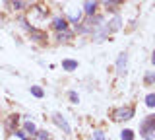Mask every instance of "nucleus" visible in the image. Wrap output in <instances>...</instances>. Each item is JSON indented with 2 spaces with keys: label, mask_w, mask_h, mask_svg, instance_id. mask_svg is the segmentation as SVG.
Masks as SVG:
<instances>
[{
  "label": "nucleus",
  "mask_w": 155,
  "mask_h": 140,
  "mask_svg": "<svg viewBox=\"0 0 155 140\" xmlns=\"http://www.w3.org/2000/svg\"><path fill=\"white\" fill-rule=\"evenodd\" d=\"M140 134L142 136H149V134H155V117H147L140 127Z\"/></svg>",
  "instance_id": "nucleus-1"
},
{
  "label": "nucleus",
  "mask_w": 155,
  "mask_h": 140,
  "mask_svg": "<svg viewBox=\"0 0 155 140\" xmlns=\"http://www.w3.org/2000/svg\"><path fill=\"white\" fill-rule=\"evenodd\" d=\"M134 117V109L132 107H120L114 111V121H128Z\"/></svg>",
  "instance_id": "nucleus-2"
},
{
  "label": "nucleus",
  "mask_w": 155,
  "mask_h": 140,
  "mask_svg": "<svg viewBox=\"0 0 155 140\" xmlns=\"http://www.w3.org/2000/svg\"><path fill=\"white\" fill-rule=\"evenodd\" d=\"M52 121H54V123L58 125V127H60L62 130H64V132L68 134V132H70V125H68L66 123V119L64 117H62V115L60 113H54V115H52Z\"/></svg>",
  "instance_id": "nucleus-3"
},
{
  "label": "nucleus",
  "mask_w": 155,
  "mask_h": 140,
  "mask_svg": "<svg viewBox=\"0 0 155 140\" xmlns=\"http://www.w3.org/2000/svg\"><path fill=\"white\" fill-rule=\"evenodd\" d=\"M126 62H128V55H126V53H122V55L118 56V60H116V72H118L120 76L126 72Z\"/></svg>",
  "instance_id": "nucleus-4"
},
{
  "label": "nucleus",
  "mask_w": 155,
  "mask_h": 140,
  "mask_svg": "<svg viewBox=\"0 0 155 140\" xmlns=\"http://www.w3.org/2000/svg\"><path fill=\"white\" fill-rule=\"evenodd\" d=\"M52 27H54L56 31H64L66 27H68V22L64 20V18H56V20L52 22Z\"/></svg>",
  "instance_id": "nucleus-5"
},
{
  "label": "nucleus",
  "mask_w": 155,
  "mask_h": 140,
  "mask_svg": "<svg viewBox=\"0 0 155 140\" xmlns=\"http://www.w3.org/2000/svg\"><path fill=\"white\" fill-rule=\"evenodd\" d=\"M120 18L116 16V18H113V22H110V26H107V29H109V33H113V31H118L120 29Z\"/></svg>",
  "instance_id": "nucleus-6"
},
{
  "label": "nucleus",
  "mask_w": 155,
  "mask_h": 140,
  "mask_svg": "<svg viewBox=\"0 0 155 140\" xmlns=\"http://www.w3.org/2000/svg\"><path fill=\"white\" fill-rule=\"evenodd\" d=\"M29 33H31V39H35V41H45L47 39V33H43V31H37V29H29Z\"/></svg>",
  "instance_id": "nucleus-7"
},
{
  "label": "nucleus",
  "mask_w": 155,
  "mask_h": 140,
  "mask_svg": "<svg viewBox=\"0 0 155 140\" xmlns=\"http://www.w3.org/2000/svg\"><path fill=\"white\" fill-rule=\"evenodd\" d=\"M95 8H97V0H87L85 2V14L87 16H93Z\"/></svg>",
  "instance_id": "nucleus-8"
},
{
  "label": "nucleus",
  "mask_w": 155,
  "mask_h": 140,
  "mask_svg": "<svg viewBox=\"0 0 155 140\" xmlns=\"http://www.w3.org/2000/svg\"><path fill=\"white\" fill-rule=\"evenodd\" d=\"M62 68H64V70H76L78 62L76 60H64V62H62Z\"/></svg>",
  "instance_id": "nucleus-9"
},
{
  "label": "nucleus",
  "mask_w": 155,
  "mask_h": 140,
  "mask_svg": "<svg viewBox=\"0 0 155 140\" xmlns=\"http://www.w3.org/2000/svg\"><path fill=\"white\" fill-rule=\"evenodd\" d=\"M23 128H25V132H29V134H37V128H35V125H33L31 121H25Z\"/></svg>",
  "instance_id": "nucleus-10"
},
{
  "label": "nucleus",
  "mask_w": 155,
  "mask_h": 140,
  "mask_svg": "<svg viewBox=\"0 0 155 140\" xmlns=\"http://www.w3.org/2000/svg\"><path fill=\"white\" fill-rule=\"evenodd\" d=\"M70 37H72V31H68V29L58 31V41H66V39H70Z\"/></svg>",
  "instance_id": "nucleus-11"
},
{
  "label": "nucleus",
  "mask_w": 155,
  "mask_h": 140,
  "mask_svg": "<svg viewBox=\"0 0 155 140\" xmlns=\"http://www.w3.org/2000/svg\"><path fill=\"white\" fill-rule=\"evenodd\" d=\"M120 138H122V140H134V132H132L130 128H126V130H122Z\"/></svg>",
  "instance_id": "nucleus-12"
},
{
  "label": "nucleus",
  "mask_w": 155,
  "mask_h": 140,
  "mask_svg": "<svg viewBox=\"0 0 155 140\" xmlns=\"http://www.w3.org/2000/svg\"><path fill=\"white\" fill-rule=\"evenodd\" d=\"M31 94L35 95V97H43V95H45V91L39 88V86H31Z\"/></svg>",
  "instance_id": "nucleus-13"
},
{
  "label": "nucleus",
  "mask_w": 155,
  "mask_h": 140,
  "mask_svg": "<svg viewBox=\"0 0 155 140\" xmlns=\"http://www.w3.org/2000/svg\"><path fill=\"white\" fill-rule=\"evenodd\" d=\"M145 105H147V107H155V94H149L147 97H145Z\"/></svg>",
  "instance_id": "nucleus-14"
},
{
  "label": "nucleus",
  "mask_w": 155,
  "mask_h": 140,
  "mask_svg": "<svg viewBox=\"0 0 155 140\" xmlns=\"http://www.w3.org/2000/svg\"><path fill=\"white\" fill-rule=\"evenodd\" d=\"M120 2H122V0H107V6H109L110 10H114V6H118Z\"/></svg>",
  "instance_id": "nucleus-15"
},
{
  "label": "nucleus",
  "mask_w": 155,
  "mask_h": 140,
  "mask_svg": "<svg viewBox=\"0 0 155 140\" xmlns=\"http://www.w3.org/2000/svg\"><path fill=\"white\" fill-rule=\"evenodd\" d=\"M37 140H48V134L45 130H37Z\"/></svg>",
  "instance_id": "nucleus-16"
},
{
  "label": "nucleus",
  "mask_w": 155,
  "mask_h": 140,
  "mask_svg": "<svg viewBox=\"0 0 155 140\" xmlns=\"http://www.w3.org/2000/svg\"><path fill=\"white\" fill-rule=\"evenodd\" d=\"M16 123H18V115H12V117L8 119V128H12Z\"/></svg>",
  "instance_id": "nucleus-17"
},
{
  "label": "nucleus",
  "mask_w": 155,
  "mask_h": 140,
  "mask_svg": "<svg viewBox=\"0 0 155 140\" xmlns=\"http://www.w3.org/2000/svg\"><path fill=\"white\" fill-rule=\"evenodd\" d=\"M153 80H155V74L153 72H147V74H145V84H151Z\"/></svg>",
  "instance_id": "nucleus-18"
},
{
  "label": "nucleus",
  "mask_w": 155,
  "mask_h": 140,
  "mask_svg": "<svg viewBox=\"0 0 155 140\" xmlns=\"http://www.w3.org/2000/svg\"><path fill=\"white\" fill-rule=\"evenodd\" d=\"M68 97L72 99V103H78V99H80V97H78V94H76V91H70V94H68Z\"/></svg>",
  "instance_id": "nucleus-19"
},
{
  "label": "nucleus",
  "mask_w": 155,
  "mask_h": 140,
  "mask_svg": "<svg viewBox=\"0 0 155 140\" xmlns=\"http://www.w3.org/2000/svg\"><path fill=\"white\" fill-rule=\"evenodd\" d=\"M93 140H105V134L101 132V130H97V132L93 134Z\"/></svg>",
  "instance_id": "nucleus-20"
},
{
  "label": "nucleus",
  "mask_w": 155,
  "mask_h": 140,
  "mask_svg": "<svg viewBox=\"0 0 155 140\" xmlns=\"http://www.w3.org/2000/svg\"><path fill=\"white\" fill-rule=\"evenodd\" d=\"M14 6H16V8H18V10H21V8H23V4H21V2H19V0H14Z\"/></svg>",
  "instance_id": "nucleus-21"
},
{
  "label": "nucleus",
  "mask_w": 155,
  "mask_h": 140,
  "mask_svg": "<svg viewBox=\"0 0 155 140\" xmlns=\"http://www.w3.org/2000/svg\"><path fill=\"white\" fill-rule=\"evenodd\" d=\"M151 62H153V64H155V51H153V56H151Z\"/></svg>",
  "instance_id": "nucleus-22"
},
{
  "label": "nucleus",
  "mask_w": 155,
  "mask_h": 140,
  "mask_svg": "<svg viewBox=\"0 0 155 140\" xmlns=\"http://www.w3.org/2000/svg\"><path fill=\"white\" fill-rule=\"evenodd\" d=\"M29 2H31V0H29Z\"/></svg>",
  "instance_id": "nucleus-23"
}]
</instances>
